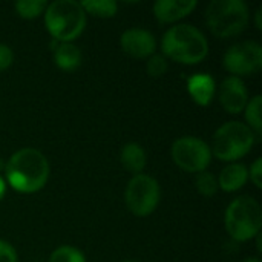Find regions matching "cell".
Masks as SVG:
<instances>
[{
  "mask_svg": "<svg viewBox=\"0 0 262 262\" xmlns=\"http://www.w3.org/2000/svg\"><path fill=\"white\" fill-rule=\"evenodd\" d=\"M249 178L252 180V183L261 189L262 187V160L261 158H256L255 163L250 166V172H249Z\"/></svg>",
  "mask_w": 262,
  "mask_h": 262,
  "instance_id": "obj_24",
  "label": "cell"
},
{
  "mask_svg": "<svg viewBox=\"0 0 262 262\" xmlns=\"http://www.w3.org/2000/svg\"><path fill=\"white\" fill-rule=\"evenodd\" d=\"M244 262H261L258 258H249V259H246Z\"/></svg>",
  "mask_w": 262,
  "mask_h": 262,
  "instance_id": "obj_28",
  "label": "cell"
},
{
  "mask_svg": "<svg viewBox=\"0 0 262 262\" xmlns=\"http://www.w3.org/2000/svg\"><path fill=\"white\" fill-rule=\"evenodd\" d=\"M45 25L60 43H71L86 26V12L80 2L55 0L45 9Z\"/></svg>",
  "mask_w": 262,
  "mask_h": 262,
  "instance_id": "obj_3",
  "label": "cell"
},
{
  "mask_svg": "<svg viewBox=\"0 0 262 262\" xmlns=\"http://www.w3.org/2000/svg\"><path fill=\"white\" fill-rule=\"evenodd\" d=\"M161 190L155 178L140 173L127 183L124 192V201L127 209L135 216H149L155 212L160 203Z\"/></svg>",
  "mask_w": 262,
  "mask_h": 262,
  "instance_id": "obj_7",
  "label": "cell"
},
{
  "mask_svg": "<svg viewBox=\"0 0 262 262\" xmlns=\"http://www.w3.org/2000/svg\"><path fill=\"white\" fill-rule=\"evenodd\" d=\"M196 5L195 0H158L154 5V14L160 23H175L189 15Z\"/></svg>",
  "mask_w": 262,
  "mask_h": 262,
  "instance_id": "obj_12",
  "label": "cell"
},
{
  "mask_svg": "<svg viewBox=\"0 0 262 262\" xmlns=\"http://www.w3.org/2000/svg\"><path fill=\"white\" fill-rule=\"evenodd\" d=\"M220 103L229 114H239L249 103V92L239 77H227L220 88Z\"/></svg>",
  "mask_w": 262,
  "mask_h": 262,
  "instance_id": "obj_11",
  "label": "cell"
},
{
  "mask_svg": "<svg viewBox=\"0 0 262 262\" xmlns=\"http://www.w3.org/2000/svg\"><path fill=\"white\" fill-rule=\"evenodd\" d=\"M161 49L166 58L181 64H196L209 54V43L204 34L189 23H180L166 31Z\"/></svg>",
  "mask_w": 262,
  "mask_h": 262,
  "instance_id": "obj_2",
  "label": "cell"
},
{
  "mask_svg": "<svg viewBox=\"0 0 262 262\" xmlns=\"http://www.w3.org/2000/svg\"><path fill=\"white\" fill-rule=\"evenodd\" d=\"M5 175L14 190L20 193H35L48 183L49 163L40 150L25 147L11 155L5 166Z\"/></svg>",
  "mask_w": 262,
  "mask_h": 262,
  "instance_id": "obj_1",
  "label": "cell"
},
{
  "mask_svg": "<svg viewBox=\"0 0 262 262\" xmlns=\"http://www.w3.org/2000/svg\"><path fill=\"white\" fill-rule=\"evenodd\" d=\"M49 262H86V259L78 249L72 246H61L52 252Z\"/></svg>",
  "mask_w": 262,
  "mask_h": 262,
  "instance_id": "obj_21",
  "label": "cell"
},
{
  "mask_svg": "<svg viewBox=\"0 0 262 262\" xmlns=\"http://www.w3.org/2000/svg\"><path fill=\"white\" fill-rule=\"evenodd\" d=\"M262 9L261 8H259V9H258V11H256V18H255V25H256V28H258V29H262V21H261V12Z\"/></svg>",
  "mask_w": 262,
  "mask_h": 262,
  "instance_id": "obj_26",
  "label": "cell"
},
{
  "mask_svg": "<svg viewBox=\"0 0 262 262\" xmlns=\"http://www.w3.org/2000/svg\"><path fill=\"white\" fill-rule=\"evenodd\" d=\"M249 180V170L241 163H232L227 167L221 170V175L218 178V186L224 192H236Z\"/></svg>",
  "mask_w": 262,
  "mask_h": 262,
  "instance_id": "obj_14",
  "label": "cell"
},
{
  "mask_svg": "<svg viewBox=\"0 0 262 262\" xmlns=\"http://www.w3.org/2000/svg\"><path fill=\"white\" fill-rule=\"evenodd\" d=\"M121 49L134 58H149L155 54L157 40L152 32L141 28H132L121 34Z\"/></svg>",
  "mask_w": 262,
  "mask_h": 262,
  "instance_id": "obj_10",
  "label": "cell"
},
{
  "mask_svg": "<svg viewBox=\"0 0 262 262\" xmlns=\"http://www.w3.org/2000/svg\"><path fill=\"white\" fill-rule=\"evenodd\" d=\"M54 61L61 71L72 72L81 64V51L74 43H60L54 51Z\"/></svg>",
  "mask_w": 262,
  "mask_h": 262,
  "instance_id": "obj_16",
  "label": "cell"
},
{
  "mask_svg": "<svg viewBox=\"0 0 262 262\" xmlns=\"http://www.w3.org/2000/svg\"><path fill=\"white\" fill-rule=\"evenodd\" d=\"M147 74L150 77H161L167 71V60L164 55L154 54L152 57L147 58Z\"/></svg>",
  "mask_w": 262,
  "mask_h": 262,
  "instance_id": "obj_22",
  "label": "cell"
},
{
  "mask_svg": "<svg viewBox=\"0 0 262 262\" xmlns=\"http://www.w3.org/2000/svg\"><path fill=\"white\" fill-rule=\"evenodd\" d=\"M227 233L238 243L253 239L261 233L262 212L261 204L252 196H239L233 200L224 216Z\"/></svg>",
  "mask_w": 262,
  "mask_h": 262,
  "instance_id": "obj_6",
  "label": "cell"
},
{
  "mask_svg": "<svg viewBox=\"0 0 262 262\" xmlns=\"http://www.w3.org/2000/svg\"><path fill=\"white\" fill-rule=\"evenodd\" d=\"M196 190L200 195L206 196V198H212L213 195H216L220 186H218V180L215 175H212L210 172H201L196 177Z\"/></svg>",
  "mask_w": 262,
  "mask_h": 262,
  "instance_id": "obj_20",
  "label": "cell"
},
{
  "mask_svg": "<svg viewBox=\"0 0 262 262\" xmlns=\"http://www.w3.org/2000/svg\"><path fill=\"white\" fill-rule=\"evenodd\" d=\"M187 91L200 106H209L215 94V80L207 74H196L189 78Z\"/></svg>",
  "mask_w": 262,
  "mask_h": 262,
  "instance_id": "obj_13",
  "label": "cell"
},
{
  "mask_svg": "<svg viewBox=\"0 0 262 262\" xmlns=\"http://www.w3.org/2000/svg\"><path fill=\"white\" fill-rule=\"evenodd\" d=\"M223 63L233 77L256 74L262 68V46L253 40L236 43L227 49Z\"/></svg>",
  "mask_w": 262,
  "mask_h": 262,
  "instance_id": "obj_9",
  "label": "cell"
},
{
  "mask_svg": "<svg viewBox=\"0 0 262 262\" xmlns=\"http://www.w3.org/2000/svg\"><path fill=\"white\" fill-rule=\"evenodd\" d=\"M126 262H135V261H126Z\"/></svg>",
  "mask_w": 262,
  "mask_h": 262,
  "instance_id": "obj_29",
  "label": "cell"
},
{
  "mask_svg": "<svg viewBox=\"0 0 262 262\" xmlns=\"http://www.w3.org/2000/svg\"><path fill=\"white\" fill-rule=\"evenodd\" d=\"M120 160H121V164L123 167L134 173V175H140L144 167H146V163H147V155L144 152V149L137 144V143H129L123 147L121 150V155H120Z\"/></svg>",
  "mask_w": 262,
  "mask_h": 262,
  "instance_id": "obj_15",
  "label": "cell"
},
{
  "mask_svg": "<svg viewBox=\"0 0 262 262\" xmlns=\"http://www.w3.org/2000/svg\"><path fill=\"white\" fill-rule=\"evenodd\" d=\"M86 14H92L100 18H109L114 17L118 11V5L114 0H88L80 2Z\"/></svg>",
  "mask_w": 262,
  "mask_h": 262,
  "instance_id": "obj_17",
  "label": "cell"
},
{
  "mask_svg": "<svg viewBox=\"0 0 262 262\" xmlns=\"http://www.w3.org/2000/svg\"><path fill=\"white\" fill-rule=\"evenodd\" d=\"M256 138L255 132L246 123L229 121L216 129L210 150L220 161L233 163L252 150Z\"/></svg>",
  "mask_w": 262,
  "mask_h": 262,
  "instance_id": "obj_5",
  "label": "cell"
},
{
  "mask_svg": "<svg viewBox=\"0 0 262 262\" xmlns=\"http://www.w3.org/2000/svg\"><path fill=\"white\" fill-rule=\"evenodd\" d=\"M0 262H18L15 249L9 243L2 239H0Z\"/></svg>",
  "mask_w": 262,
  "mask_h": 262,
  "instance_id": "obj_23",
  "label": "cell"
},
{
  "mask_svg": "<svg viewBox=\"0 0 262 262\" xmlns=\"http://www.w3.org/2000/svg\"><path fill=\"white\" fill-rule=\"evenodd\" d=\"M14 61V52L9 46L0 43V72L8 69Z\"/></svg>",
  "mask_w": 262,
  "mask_h": 262,
  "instance_id": "obj_25",
  "label": "cell"
},
{
  "mask_svg": "<svg viewBox=\"0 0 262 262\" xmlns=\"http://www.w3.org/2000/svg\"><path fill=\"white\" fill-rule=\"evenodd\" d=\"M172 160L186 172L201 173L212 161V150L206 141L196 137H183L172 144Z\"/></svg>",
  "mask_w": 262,
  "mask_h": 262,
  "instance_id": "obj_8",
  "label": "cell"
},
{
  "mask_svg": "<svg viewBox=\"0 0 262 262\" xmlns=\"http://www.w3.org/2000/svg\"><path fill=\"white\" fill-rule=\"evenodd\" d=\"M261 109H262V97L261 95H255L246 106V120H247V126L255 132L256 137H261L262 132V123H261Z\"/></svg>",
  "mask_w": 262,
  "mask_h": 262,
  "instance_id": "obj_18",
  "label": "cell"
},
{
  "mask_svg": "<svg viewBox=\"0 0 262 262\" xmlns=\"http://www.w3.org/2000/svg\"><path fill=\"white\" fill-rule=\"evenodd\" d=\"M15 11L23 18H35L46 9L45 0H20L15 5Z\"/></svg>",
  "mask_w": 262,
  "mask_h": 262,
  "instance_id": "obj_19",
  "label": "cell"
},
{
  "mask_svg": "<svg viewBox=\"0 0 262 262\" xmlns=\"http://www.w3.org/2000/svg\"><path fill=\"white\" fill-rule=\"evenodd\" d=\"M249 6L243 0H213L206 8V23L218 38L241 34L249 23Z\"/></svg>",
  "mask_w": 262,
  "mask_h": 262,
  "instance_id": "obj_4",
  "label": "cell"
},
{
  "mask_svg": "<svg viewBox=\"0 0 262 262\" xmlns=\"http://www.w3.org/2000/svg\"><path fill=\"white\" fill-rule=\"evenodd\" d=\"M5 192H6V184H5V180L0 177V201L5 196Z\"/></svg>",
  "mask_w": 262,
  "mask_h": 262,
  "instance_id": "obj_27",
  "label": "cell"
}]
</instances>
